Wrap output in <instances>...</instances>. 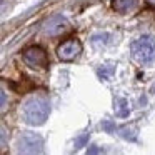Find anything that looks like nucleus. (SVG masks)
I'll return each instance as SVG.
<instances>
[{
    "instance_id": "10",
    "label": "nucleus",
    "mask_w": 155,
    "mask_h": 155,
    "mask_svg": "<svg viewBox=\"0 0 155 155\" xmlns=\"http://www.w3.org/2000/svg\"><path fill=\"white\" fill-rule=\"evenodd\" d=\"M85 140H87V134H84V135H82V137H78V140L77 142H75V147H82V145H84L85 143Z\"/></svg>"
},
{
    "instance_id": "11",
    "label": "nucleus",
    "mask_w": 155,
    "mask_h": 155,
    "mask_svg": "<svg viewBox=\"0 0 155 155\" xmlns=\"http://www.w3.org/2000/svg\"><path fill=\"white\" fill-rule=\"evenodd\" d=\"M104 128H105V130H108V132H112V130H115V125L110 124V122H104Z\"/></svg>"
},
{
    "instance_id": "7",
    "label": "nucleus",
    "mask_w": 155,
    "mask_h": 155,
    "mask_svg": "<svg viewBox=\"0 0 155 155\" xmlns=\"http://www.w3.org/2000/svg\"><path fill=\"white\" fill-rule=\"evenodd\" d=\"M128 112H130V108H128V102L125 100V98L118 97L117 100H115V114H117L118 117H127Z\"/></svg>"
},
{
    "instance_id": "9",
    "label": "nucleus",
    "mask_w": 155,
    "mask_h": 155,
    "mask_svg": "<svg viewBox=\"0 0 155 155\" xmlns=\"http://www.w3.org/2000/svg\"><path fill=\"white\" fill-rule=\"evenodd\" d=\"M115 68L114 67H108V65H104V67L98 68V75H100L102 80H110L112 75H114Z\"/></svg>"
},
{
    "instance_id": "5",
    "label": "nucleus",
    "mask_w": 155,
    "mask_h": 155,
    "mask_svg": "<svg viewBox=\"0 0 155 155\" xmlns=\"http://www.w3.org/2000/svg\"><path fill=\"white\" fill-rule=\"evenodd\" d=\"M44 138L37 134H25L18 142V152L22 153H40L44 150Z\"/></svg>"
},
{
    "instance_id": "4",
    "label": "nucleus",
    "mask_w": 155,
    "mask_h": 155,
    "mask_svg": "<svg viewBox=\"0 0 155 155\" xmlns=\"http://www.w3.org/2000/svg\"><path fill=\"white\" fill-rule=\"evenodd\" d=\"M82 50H84L82 42L75 37H70V38H67V40H64L57 47V55L62 62H72L82 54Z\"/></svg>"
},
{
    "instance_id": "8",
    "label": "nucleus",
    "mask_w": 155,
    "mask_h": 155,
    "mask_svg": "<svg viewBox=\"0 0 155 155\" xmlns=\"http://www.w3.org/2000/svg\"><path fill=\"white\" fill-rule=\"evenodd\" d=\"M110 35L108 34H97V35H94L92 37V44L95 45V47H98V45H107V44H110Z\"/></svg>"
},
{
    "instance_id": "3",
    "label": "nucleus",
    "mask_w": 155,
    "mask_h": 155,
    "mask_svg": "<svg viewBox=\"0 0 155 155\" xmlns=\"http://www.w3.org/2000/svg\"><path fill=\"white\" fill-rule=\"evenodd\" d=\"M24 62L27 65H30L32 68H47L48 67V55L38 45H32V47L25 48L24 54Z\"/></svg>"
},
{
    "instance_id": "2",
    "label": "nucleus",
    "mask_w": 155,
    "mask_h": 155,
    "mask_svg": "<svg viewBox=\"0 0 155 155\" xmlns=\"http://www.w3.org/2000/svg\"><path fill=\"white\" fill-rule=\"evenodd\" d=\"M132 57L142 65L152 64L155 60V38L150 35H142L132 42Z\"/></svg>"
},
{
    "instance_id": "1",
    "label": "nucleus",
    "mask_w": 155,
    "mask_h": 155,
    "mask_svg": "<svg viewBox=\"0 0 155 155\" xmlns=\"http://www.w3.org/2000/svg\"><path fill=\"white\" fill-rule=\"evenodd\" d=\"M48 114H50V104H48V98L44 94L34 95L24 105V117L27 120V124L30 125L45 124V120L48 118Z\"/></svg>"
},
{
    "instance_id": "6",
    "label": "nucleus",
    "mask_w": 155,
    "mask_h": 155,
    "mask_svg": "<svg viewBox=\"0 0 155 155\" xmlns=\"http://www.w3.org/2000/svg\"><path fill=\"white\" fill-rule=\"evenodd\" d=\"M137 7V0H112V8L118 14H127Z\"/></svg>"
}]
</instances>
